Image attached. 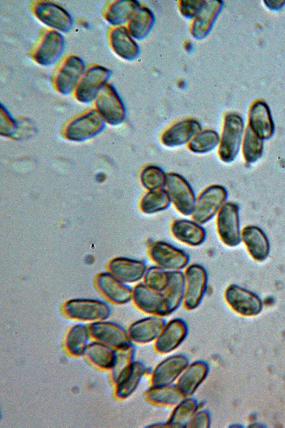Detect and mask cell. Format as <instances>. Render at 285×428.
Here are the masks:
<instances>
[{"instance_id":"1","label":"cell","mask_w":285,"mask_h":428,"mask_svg":"<svg viewBox=\"0 0 285 428\" xmlns=\"http://www.w3.org/2000/svg\"><path fill=\"white\" fill-rule=\"evenodd\" d=\"M227 197L226 189L219 185H212L204 188L196 198L191 218L202 225L217 213Z\"/></svg>"},{"instance_id":"2","label":"cell","mask_w":285,"mask_h":428,"mask_svg":"<svg viewBox=\"0 0 285 428\" xmlns=\"http://www.w3.org/2000/svg\"><path fill=\"white\" fill-rule=\"evenodd\" d=\"M216 227L220 240L227 247L237 246L241 242L239 207L232 202L224 203L217 213Z\"/></svg>"},{"instance_id":"3","label":"cell","mask_w":285,"mask_h":428,"mask_svg":"<svg viewBox=\"0 0 285 428\" xmlns=\"http://www.w3.org/2000/svg\"><path fill=\"white\" fill-rule=\"evenodd\" d=\"M164 189L180 214L191 215L196 198L191 186L182 175L175 173H167Z\"/></svg>"},{"instance_id":"4","label":"cell","mask_w":285,"mask_h":428,"mask_svg":"<svg viewBox=\"0 0 285 428\" xmlns=\"http://www.w3.org/2000/svg\"><path fill=\"white\" fill-rule=\"evenodd\" d=\"M244 128L242 118L231 113L226 116L219 147V156L225 163L233 161L240 148Z\"/></svg>"},{"instance_id":"5","label":"cell","mask_w":285,"mask_h":428,"mask_svg":"<svg viewBox=\"0 0 285 428\" xmlns=\"http://www.w3.org/2000/svg\"><path fill=\"white\" fill-rule=\"evenodd\" d=\"M67 317L81 321L96 322L107 319L110 308L103 301L90 299H73L63 305Z\"/></svg>"},{"instance_id":"6","label":"cell","mask_w":285,"mask_h":428,"mask_svg":"<svg viewBox=\"0 0 285 428\" xmlns=\"http://www.w3.org/2000/svg\"><path fill=\"white\" fill-rule=\"evenodd\" d=\"M105 122L96 110H90L68 123L64 135L70 141H85L99 133L104 128Z\"/></svg>"},{"instance_id":"7","label":"cell","mask_w":285,"mask_h":428,"mask_svg":"<svg viewBox=\"0 0 285 428\" xmlns=\"http://www.w3.org/2000/svg\"><path fill=\"white\" fill-rule=\"evenodd\" d=\"M96 111L111 125L121 123L125 118V108L115 88L105 84L95 99Z\"/></svg>"},{"instance_id":"8","label":"cell","mask_w":285,"mask_h":428,"mask_svg":"<svg viewBox=\"0 0 285 428\" xmlns=\"http://www.w3.org/2000/svg\"><path fill=\"white\" fill-rule=\"evenodd\" d=\"M111 71L101 66H93L87 69L75 90V96L82 103H90L95 99L100 91L107 84Z\"/></svg>"},{"instance_id":"9","label":"cell","mask_w":285,"mask_h":428,"mask_svg":"<svg viewBox=\"0 0 285 428\" xmlns=\"http://www.w3.org/2000/svg\"><path fill=\"white\" fill-rule=\"evenodd\" d=\"M89 330L97 341L113 348L123 349L133 345L128 332L115 323L103 320L93 322Z\"/></svg>"},{"instance_id":"10","label":"cell","mask_w":285,"mask_h":428,"mask_svg":"<svg viewBox=\"0 0 285 428\" xmlns=\"http://www.w3.org/2000/svg\"><path fill=\"white\" fill-rule=\"evenodd\" d=\"M150 256L152 261L164 270L178 271L185 268L189 261L188 255L165 242H155L150 248Z\"/></svg>"},{"instance_id":"11","label":"cell","mask_w":285,"mask_h":428,"mask_svg":"<svg viewBox=\"0 0 285 428\" xmlns=\"http://www.w3.org/2000/svg\"><path fill=\"white\" fill-rule=\"evenodd\" d=\"M207 280V272L201 265H191L186 269L183 300L188 309L199 305L206 289Z\"/></svg>"},{"instance_id":"12","label":"cell","mask_w":285,"mask_h":428,"mask_svg":"<svg viewBox=\"0 0 285 428\" xmlns=\"http://www.w3.org/2000/svg\"><path fill=\"white\" fill-rule=\"evenodd\" d=\"M84 73L85 63L81 58L73 55L67 57L56 74V89L63 95L71 93L76 90Z\"/></svg>"},{"instance_id":"13","label":"cell","mask_w":285,"mask_h":428,"mask_svg":"<svg viewBox=\"0 0 285 428\" xmlns=\"http://www.w3.org/2000/svg\"><path fill=\"white\" fill-rule=\"evenodd\" d=\"M33 13L42 23L56 31L68 32L73 26L71 15L60 6L50 1L35 4Z\"/></svg>"},{"instance_id":"14","label":"cell","mask_w":285,"mask_h":428,"mask_svg":"<svg viewBox=\"0 0 285 428\" xmlns=\"http://www.w3.org/2000/svg\"><path fill=\"white\" fill-rule=\"evenodd\" d=\"M225 298L234 311L244 316L256 315L261 310V300L255 294L235 285L227 287Z\"/></svg>"},{"instance_id":"15","label":"cell","mask_w":285,"mask_h":428,"mask_svg":"<svg viewBox=\"0 0 285 428\" xmlns=\"http://www.w3.org/2000/svg\"><path fill=\"white\" fill-rule=\"evenodd\" d=\"M133 300L135 305L146 313L158 316L169 314L163 293L147 287L145 284H140L134 288Z\"/></svg>"},{"instance_id":"16","label":"cell","mask_w":285,"mask_h":428,"mask_svg":"<svg viewBox=\"0 0 285 428\" xmlns=\"http://www.w3.org/2000/svg\"><path fill=\"white\" fill-rule=\"evenodd\" d=\"M63 49V36L57 31H48L36 49L33 58L38 64L50 66L61 57Z\"/></svg>"},{"instance_id":"17","label":"cell","mask_w":285,"mask_h":428,"mask_svg":"<svg viewBox=\"0 0 285 428\" xmlns=\"http://www.w3.org/2000/svg\"><path fill=\"white\" fill-rule=\"evenodd\" d=\"M241 240L252 259L258 262L265 260L269 254V240L261 229L255 225H247L241 230Z\"/></svg>"},{"instance_id":"18","label":"cell","mask_w":285,"mask_h":428,"mask_svg":"<svg viewBox=\"0 0 285 428\" xmlns=\"http://www.w3.org/2000/svg\"><path fill=\"white\" fill-rule=\"evenodd\" d=\"M187 364V360L183 356L176 355L165 359L152 372V387L170 385L186 369Z\"/></svg>"},{"instance_id":"19","label":"cell","mask_w":285,"mask_h":428,"mask_svg":"<svg viewBox=\"0 0 285 428\" xmlns=\"http://www.w3.org/2000/svg\"><path fill=\"white\" fill-rule=\"evenodd\" d=\"M96 284L103 295L115 304H125L133 298V290L111 273L98 275Z\"/></svg>"},{"instance_id":"20","label":"cell","mask_w":285,"mask_h":428,"mask_svg":"<svg viewBox=\"0 0 285 428\" xmlns=\"http://www.w3.org/2000/svg\"><path fill=\"white\" fill-rule=\"evenodd\" d=\"M171 233L177 241L192 247L201 245L206 238L204 229L192 220L180 219L173 221Z\"/></svg>"},{"instance_id":"21","label":"cell","mask_w":285,"mask_h":428,"mask_svg":"<svg viewBox=\"0 0 285 428\" xmlns=\"http://www.w3.org/2000/svg\"><path fill=\"white\" fill-rule=\"evenodd\" d=\"M201 130L200 123L192 119L176 123L162 134L161 141L168 147L182 146L190 141Z\"/></svg>"},{"instance_id":"22","label":"cell","mask_w":285,"mask_h":428,"mask_svg":"<svg viewBox=\"0 0 285 428\" xmlns=\"http://www.w3.org/2000/svg\"><path fill=\"white\" fill-rule=\"evenodd\" d=\"M165 325V320L161 317H146L133 323L128 332L132 341L147 343L157 338Z\"/></svg>"},{"instance_id":"23","label":"cell","mask_w":285,"mask_h":428,"mask_svg":"<svg viewBox=\"0 0 285 428\" xmlns=\"http://www.w3.org/2000/svg\"><path fill=\"white\" fill-rule=\"evenodd\" d=\"M187 326L180 320H173L164 327L155 342L156 350L167 353L175 349L187 335Z\"/></svg>"},{"instance_id":"24","label":"cell","mask_w":285,"mask_h":428,"mask_svg":"<svg viewBox=\"0 0 285 428\" xmlns=\"http://www.w3.org/2000/svg\"><path fill=\"white\" fill-rule=\"evenodd\" d=\"M111 274L123 282H135L145 274V265L138 260L116 258L109 264Z\"/></svg>"},{"instance_id":"25","label":"cell","mask_w":285,"mask_h":428,"mask_svg":"<svg viewBox=\"0 0 285 428\" xmlns=\"http://www.w3.org/2000/svg\"><path fill=\"white\" fill-rule=\"evenodd\" d=\"M249 126L263 140L272 136L274 123L269 109L264 102L256 101L252 106Z\"/></svg>"},{"instance_id":"26","label":"cell","mask_w":285,"mask_h":428,"mask_svg":"<svg viewBox=\"0 0 285 428\" xmlns=\"http://www.w3.org/2000/svg\"><path fill=\"white\" fill-rule=\"evenodd\" d=\"M110 42L114 52L125 60L133 61L139 54V47L125 27H115L110 34Z\"/></svg>"},{"instance_id":"27","label":"cell","mask_w":285,"mask_h":428,"mask_svg":"<svg viewBox=\"0 0 285 428\" xmlns=\"http://www.w3.org/2000/svg\"><path fill=\"white\" fill-rule=\"evenodd\" d=\"M145 367L139 362H133L115 381V394L118 398L128 397L135 390L145 372Z\"/></svg>"},{"instance_id":"28","label":"cell","mask_w":285,"mask_h":428,"mask_svg":"<svg viewBox=\"0 0 285 428\" xmlns=\"http://www.w3.org/2000/svg\"><path fill=\"white\" fill-rule=\"evenodd\" d=\"M207 373V366L197 362L186 368L177 382V388L183 396L191 395L204 380Z\"/></svg>"},{"instance_id":"29","label":"cell","mask_w":285,"mask_h":428,"mask_svg":"<svg viewBox=\"0 0 285 428\" xmlns=\"http://www.w3.org/2000/svg\"><path fill=\"white\" fill-rule=\"evenodd\" d=\"M140 7V4L137 1H116L108 6L105 14V18L110 24L116 27L120 26L129 21Z\"/></svg>"},{"instance_id":"30","label":"cell","mask_w":285,"mask_h":428,"mask_svg":"<svg viewBox=\"0 0 285 428\" xmlns=\"http://www.w3.org/2000/svg\"><path fill=\"white\" fill-rule=\"evenodd\" d=\"M116 349L100 342L88 344L84 355L95 366L102 369H111L115 357Z\"/></svg>"},{"instance_id":"31","label":"cell","mask_w":285,"mask_h":428,"mask_svg":"<svg viewBox=\"0 0 285 428\" xmlns=\"http://www.w3.org/2000/svg\"><path fill=\"white\" fill-rule=\"evenodd\" d=\"M185 275L180 271H169L166 288L162 292L165 296L168 313L174 311L183 298Z\"/></svg>"},{"instance_id":"32","label":"cell","mask_w":285,"mask_h":428,"mask_svg":"<svg viewBox=\"0 0 285 428\" xmlns=\"http://www.w3.org/2000/svg\"><path fill=\"white\" fill-rule=\"evenodd\" d=\"M90 335L89 327L86 325L77 324L73 326L68 332L65 341L68 352L75 356L84 355Z\"/></svg>"},{"instance_id":"33","label":"cell","mask_w":285,"mask_h":428,"mask_svg":"<svg viewBox=\"0 0 285 428\" xmlns=\"http://www.w3.org/2000/svg\"><path fill=\"white\" fill-rule=\"evenodd\" d=\"M154 23L152 13L140 6L128 22V31L133 38L141 39L149 33Z\"/></svg>"},{"instance_id":"34","label":"cell","mask_w":285,"mask_h":428,"mask_svg":"<svg viewBox=\"0 0 285 428\" xmlns=\"http://www.w3.org/2000/svg\"><path fill=\"white\" fill-rule=\"evenodd\" d=\"M147 399L155 404L174 405L180 403L183 394L177 386L152 387L146 392Z\"/></svg>"},{"instance_id":"35","label":"cell","mask_w":285,"mask_h":428,"mask_svg":"<svg viewBox=\"0 0 285 428\" xmlns=\"http://www.w3.org/2000/svg\"><path fill=\"white\" fill-rule=\"evenodd\" d=\"M171 201L164 188L150 190L141 200L140 208L147 214L155 213L168 208Z\"/></svg>"},{"instance_id":"36","label":"cell","mask_w":285,"mask_h":428,"mask_svg":"<svg viewBox=\"0 0 285 428\" xmlns=\"http://www.w3.org/2000/svg\"><path fill=\"white\" fill-rule=\"evenodd\" d=\"M262 152L263 139L257 136L248 126L242 144V153L244 160L247 163H254L260 158Z\"/></svg>"},{"instance_id":"37","label":"cell","mask_w":285,"mask_h":428,"mask_svg":"<svg viewBox=\"0 0 285 428\" xmlns=\"http://www.w3.org/2000/svg\"><path fill=\"white\" fill-rule=\"evenodd\" d=\"M219 143V137L212 130L204 131L195 135L189 142V149L197 153H204L213 150Z\"/></svg>"},{"instance_id":"38","label":"cell","mask_w":285,"mask_h":428,"mask_svg":"<svg viewBox=\"0 0 285 428\" xmlns=\"http://www.w3.org/2000/svg\"><path fill=\"white\" fill-rule=\"evenodd\" d=\"M197 409V403L194 399H187L180 402L175 408L169 420L172 427H184L192 419Z\"/></svg>"},{"instance_id":"39","label":"cell","mask_w":285,"mask_h":428,"mask_svg":"<svg viewBox=\"0 0 285 428\" xmlns=\"http://www.w3.org/2000/svg\"><path fill=\"white\" fill-rule=\"evenodd\" d=\"M166 175L161 168L150 165L142 170L141 181L143 186L149 191L162 189L165 183Z\"/></svg>"},{"instance_id":"40","label":"cell","mask_w":285,"mask_h":428,"mask_svg":"<svg viewBox=\"0 0 285 428\" xmlns=\"http://www.w3.org/2000/svg\"><path fill=\"white\" fill-rule=\"evenodd\" d=\"M133 356L134 349L133 345L126 348L116 349L114 364L110 369L112 377L115 382L119 376L133 362Z\"/></svg>"},{"instance_id":"41","label":"cell","mask_w":285,"mask_h":428,"mask_svg":"<svg viewBox=\"0 0 285 428\" xmlns=\"http://www.w3.org/2000/svg\"><path fill=\"white\" fill-rule=\"evenodd\" d=\"M169 279V271L166 272L160 267H152L145 274V284L159 292L166 288Z\"/></svg>"},{"instance_id":"42","label":"cell","mask_w":285,"mask_h":428,"mask_svg":"<svg viewBox=\"0 0 285 428\" xmlns=\"http://www.w3.org/2000/svg\"><path fill=\"white\" fill-rule=\"evenodd\" d=\"M207 3L199 12L200 16L197 17L194 22L192 33L195 36H202V34H205L207 32V27L212 23L214 15L217 13V9H207Z\"/></svg>"},{"instance_id":"43","label":"cell","mask_w":285,"mask_h":428,"mask_svg":"<svg viewBox=\"0 0 285 428\" xmlns=\"http://www.w3.org/2000/svg\"><path fill=\"white\" fill-rule=\"evenodd\" d=\"M18 128L16 122L13 119L6 109L1 105V134L5 136H11Z\"/></svg>"},{"instance_id":"44","label":"cell","mask_w":285,"mask_h":428,"mask_svg":"<svg viewBox=\"0 0 285 428\" xmlns=\"http://www.w3.org/2000/svg\"><path fill=\"white\" fill-rule=\"evenodd\" d=\"M182 2L180 10L183 15L188 17L197 15L205 5V2L202 1H183Z\"/></svg>"},{"instance_id":"45","label":"cell","mask_w":285,"mask_h":428,"mask_svg":"<svg viewBox=\"0 0 285 428\" xmlns=\"http://www.w3.org/2000/svg\"><path fill=\"white\" fill-rule=\"evenodd\" d=\"M209 417L206 412H200L195 416L190 422V427H207L209 425Z\"/></svg>"}]
</instances>
